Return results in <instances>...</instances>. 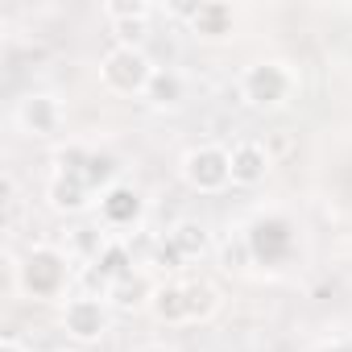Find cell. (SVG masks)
Returning <instances> with one entry per match:
<instances>
[{
  "mask_svg": "<svg viewBox=\"0 0 352 352\" xmlns=\"http://www.w3.org/2000/svg\"><path fill=\"white\" fill-rule=\"evenodd\" d=\"M319 352H352V344H344V340H331V344H323Z\"/></svg>",
  "mask_w": 352,
  "mask_h": 352,
  "instance_id": "cell-26",
  "label": "cell"
},
{
  "mask_svg": "<svg viewBox=\"0 0 352 352\" xmlns=\"http://www.w3.org/2000/svg\"><path fill=\"white\" fill-rule=\"evenodd\" d=\"M294 91H298V75L282 58H257L241 71V100L257 112H274V108L290 104Z\"/></svg>",
  "mask_w": 352,
  "mask_h": 352,
  "instance_id": "cell-2",
  "label": "cell"
},
{
  "mask_svg": "<svg viewBox=\"0 0 352 352\" xmlns=\"http://www.w3.org/2000/svg\"><path fill=\"white\" fill-rule=\"evenodd\" d=\"M166 241L183 253V261H195V257H204L212 249V232H208L204 220H179V224L166 232Z\"/></svg>",
  "mask_w": 352,
  "mask_h": 352,
  "instance_id": "cell-14",
  "label": "cell"
},
{
  "mask_svg": "<svg viewBox=\"0 0 352 352\" xmlns=\"http://www.w3.org/2000/svg\"><path fill=\"white\" fill-rule=\"evenodd\" d=\"M245 236L253 245V257L265 265H282L294 253V228L282 216H257L253 228H245Z\"/></svg>",
  "mask_w": 352,
  "mask_h": 352,
  "instance_id": "cell-7",
  "label": "cell"
},
{
  "mask_svg": "<svg viewBox=\"0 0 352 352\" xmlns=\"http://www.w3.org/2000/svg\"><path fill=\"white\" fill-rule=\"evenodd\" d=\"M179 174L195 195H220L224 187H232V157L224 145H195L183 153Z\"/></svg>",
  "mask_w": 352,
  "mask_h": 352,
  "instance_id": "cell-3",
  "label": "cell"
},
{
  "mask_svg": "<svg viewBox=\"0 0 352 352\" xmlns=\"http://www.w3.org/2000/svg\"><path fill=\"white\" fill-rule=\"evenodd\" d=\"M91 265H96V270H100V278L112 286V282H120V278H129V274H133V249H129L124 241H116V236H112V241L104 245V253H100Z\"/></svg>",
  "mask_w": 352,
  "mask_h": 352,
  "instance_id": "cell-16",
  "label": "cell"
},
{
  "mask_svg": "<svg viewBox=\"0 0 352 352\" xmlns=\"http://www.w3.org/2000/svg\"><path fill=\"white\" fill-rule=\"evenodd\" d=\"M108 298H96V294H75L63 302V331L75 340V344H96L108 336Z\"/></svg>",
  "mask_w": 352,
  "mask_h": 352,
  "instance_id": "cell-5",
  "label": "cell"
},
{
  "mask_svg": "<svg viewBox=\"0 0 352 352\" xmlns=\"http://www.w3.org/2000/svg\"><path fill=\"white\" fill-rule=\"evenodd\" d=\"M179 261H183V253L174 249L170 241H162V245L153 249V265H162V270H179Z\"/></svg>",
  "mask_w": 352,
  "mask_h": 352,
  "instance_id": "cell-24",
  "label": "cell"
},
{
  "mask_svg": "<svg viewBox=\"0 0 352 352\" xmlns=\"http://www.w3.org/2000/svg\"><path fill=\"white\" fill-rule=\"evenodd\" d=\"M54 352H67V348H54Z\"/></svg>",
  "mask_w": 352,
  "mask_h": 352,
  "instance_id": "cell-28",
  "label": "cell"
},
{
  "mask_svg": "<svg viewBox=\"0 0 352 352\" xmlns=\"http://www.w3.org/2000/svg\"><path fill=\"white\" fill-rule=\"evenodd\" d=\"M96 208H100V228H108V232L137 228L141 216H145V199H141V191L129 187V183H116L112 191H104Z\"/></svg>",
  "mask_w": 352,
  "mask_h": 352,
  "instance_id": "cell-8",
  "label": "cell"
},
{
  "mask_svg": "<svg viewBox=\"0 0 352 352\" xmlns=\"http://www.w3.org/2000/svg\"><path fill=\"white\" fill-rule=\"evenodd\" d=\"M108 241H112V236H104L100 224H87V228H75V232H71V249H67V253H71V257H83V261L91 265V261L104 253Z\"/></svg>",
  "mask_w": 352,
  "mask_h": 352,
  "instance_id": "cell-19",
  "label": "cell"
},
{
  "mask_svg": "<svg viewBox=\"0 0 352 352\" xmlns=\"http://www.w3.org/2000/svg\"><path fill=\"white\" fill-rule=\"evenodd\" d=\"M187 311H191V323H204L220 311V290L212 282H187Z\"/></svg>",
  "mask_w": 352,
  "mask_h": 352,
  "instance_id": "cell-18",
  "label": "cell"
},
{
  "mask_svg": "<svg viewBox=\"0 0 352 352\" xmlns=\"http://www.w3.org/2000/svg\"><path fill=\"white\" fill-rule=\"evenodd\" d=\"M141 100H145L149 108H157V112H174V108L187 100V83H183V75L174 71V67H157V71L149 75Z\"/></svg>",
  "mask_w": 352,
  "mask_h": 352,
  "instance_id": "cell-13",
  "label": "cell"
},
{
  "mask_svg": "<svg viewBox=\"0 0 352 352\" xmlns=\"http://www.w3.org/2000/svg\"><path fill=\"white\" fill-rule=\"evenodd\" d=\"M112 34H116V46H137L145 42L149 34V17H133V21H112Z\"/></svg>",
  "mask_w": 352,
  "mask_h": 352,
  "instance_id": "cell-22",
  "label": "cell"
},
{
  "mask_svg": "<svg viewBox=\"0 0 352 352\" xmlns=\"http://www.w3.org/2000/svg\"><path fill=\"white\" fill-rule=\"evenodd\" d=\"M153 71H157V67H153L149 54L137 50V46H112V50L100 58V83H104L108 91H116V96H141Z\"/></svg>",
  "mask_w": 352,
  "mask_h": 352,
  "instance_id": "cell-4",
  "label": "cell"
},
{
  "mask_svg": "<svg viewBox=\"0 0 352 352\" xmlns=\"http://www.w3.org/2000/svg\"><path fill=\"white\" fill-rule=\"evenodd\" d=\"M141 352H174V348H166V344H145Z\"/></svg>",
  "mask_w": 352,
  "mask_h": 352,
  "instance_id": "cell-27",
  "label": "cell"
},
{
  "mask_svg": "<svg viewBox=\"0 0 352 352\" xmlns=\"http://www.w3.org/2000/svg\"><path fill=\"white\" fill-rule=\"evenodd\" d=\"M157 323L166 327H179V323H191V311H187V282H157L153 286V298L145 307Z\"/></svg>",
  "mask_w": 352,
  "mask_h": 352,
  "instance_id": "cell-11",
  "label": "cell"
},
{
  "mask_svg": "<svg viewBox=\"0 0 352 352\" xmlns=\"http://www.w3.org/2000/svg\"><path fill=\"white\" fill-rule=\"evenodd\" d=\"M13 120H17V129H21L25 137H38V141H42V137H54V133L63 129L67 108H63V100H58L54 91H30V96L17 100Z\"/></svg>",
  "mask_w": 352,
  "mask_h": 352,
  "instance_id": "cell-6",
  "label": "cell"
},
{
  "mask_svg": "<svg viewBox=\"0 0 352 352\" xmlns=\"http://www.w3.org/2000/svg\"><path fill=\"white\" fill-rule=\"evenodd\" d=\"M91 153H96V149H87V145H79V141L58 145V149H54V174H83L87 162H91Z\"/></svg>",
  "mask_w": 352,
  "mask_h": 352,
  "instance_id": "cell-20",
  "label": "cell"
},
{
  "mask_svg": "<svg viewBox=\"0 0 352 352\" xmlns=\"http://www.w3.org/2000/svg\"><path fill=\"white\" fill-rule=\"evenodd\" d=\"M149 298H153V286H149V278L141 270H133L129 278L112 282V290H108V302L116 311H141V307H149Z\"/></svg>",
  "mask_w": 352,
  "mask_h": 352,
  "instance_id": "cell-15",
  "label": "cell"
},
{
  "mask_svg": "<svg viewBox=\"0 0 352 352\" xmlns=\"http://www.w3.org/2000/svg\"><path fill=\"white\" fill-rule=\"evenodd\" d=\"M17 290L34 302H54L63 298L67 282H71V253L58 245H34L17 265H13Z\"/></svg>",
  "mask_w": 352,
  "mask_h": 352,
  "instance_id": "cell-1",
  "label": "cell"
},
{
  "mask_svg": "<svg viewBox=\"0 0 352 352\" xmlns=\"http://www.w3.org/2000/svg\"><path fill=\"white\" fill-rule=\"evenodd\" d=\"M0 352H30V348H25L17 336H5V340H0Z\"/></svg>",
  "mask_w": 352,
  "mask_h": 352,
  "instance_id": "cell-25",
  "label": "cell"
},
{
  "mask_svg": "<svg viewBox=\"0 0 352 352\" xmlns=\"http://www.w3.org/2000/svg\"><path fill=\"white\" fill-rule=\"evenodd\" d=\"M228 157H232V187H257V183H265V174L274 166V157H270V149L261 141H236L228 149Z\"/></svg>",
  "mask_w": 352,
  "mask_h": 352,
  "instance_id": "cell-10",
  "label": "cell"
},
{
  "mask_svg": "<svg viewBox=\"0 0 352 352\" xmlns=\"http://www.w3.org/2000/svg\"><path fill=\"white\" fill-rule=\"evenodd\" d=\"M220 261H224V270H249V265H257V257H253V245H249V236L241 232V236H228L224 241V249H220Z\"/></svg>",
  "mask_w": 352,
  "mask_h": 352,
  "instance_id": "cell-21",
  "label": "cell"
},
{
  "mask_svg": "<svg viewBox=\"0 0 352 352\" xmlns=\"http://www.w3.org/2000/svg\"><path fill=\"white\" fill-rule=\"evenodd\" d=\"M104 17H108V25H112V21L153 17V9H149V5H141V0H108V5H104Z\"/></svg>",
  "mask_w": 352,
  "mask_h": 352,
  "instance_id": "cell-23",
  "label": "cell"
},
{
  "mask_svg": "<svg viewBox=\"0 0 352 352\" xmlns=\"http://www.w3.org/2000/svg\"><path fill=\"white\" fill-rule=\"evenodd\" d=\"M46 204L63 216H83L96 199V191L87 187L83 174H50V183H46Z\"/></svg>",
  "mask_w": 352,
  "mask_h": 352,
  "instance_id": "cell-9",
  "label": "cell"
},
{
  "mask_svg": "<svg viewBox=\"0 0 352 352\" xmlns=\"http://www.w3.org/2000/svg\"><path fill=\"white\" fill-rule=\"evenodd\" d=\"M232 30H236V13L224 0H204L199 13L191 17V34L199 42H224V38H232Z\"/></svg>",
  "mask_w": 352,
  "mask_h": 352,
  "instance_id": "cell-12",
  "label": "cell"
},
{
  "mask_svg": "<svg viewBox=\"0 0 352 352\" xmlns=\"http://www.w3.org/2000/svg\"><path fill=\"white\" fill-rule=\"evenodd\" d=\"M116 174H120V162L112 157V153H91V162H87V170H83V179H87V187L96 191V195H104V191H112L116 187Z\"/></svg>",
  "mask_w": 352,
  "mask_h": 352,
  "instance_id": "cell-17",
  "label": "cell"
}]
</instances>
